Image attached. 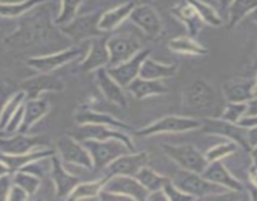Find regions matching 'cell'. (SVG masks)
<instances>
[{
    "instance_id": "ab89813d",
    "label": "cell",
    "mask_w": 257,
    "mask_h": 201,
    "mask_svg": "<svg viewBox=\"0 0 257 201\" xmlns=\"http://www.w3.org/2000/svg\"><path fill=\"white\" fill-rule=\"evenodd\" d=\"M240 146L237 145L233 141H228V142L220 143V145H216L213 147H211L210 150H207V152L205 153L206 158L208 160V162H213V161H221L222 158L227 157V156L232 155L233 152L237 151V148Z\"/></svg>"
},
{
    "instance_id": "ee69618b",
    "label": "cell",
    "mask_w": 257,
    "mask_h": 201,
    "mask_svg": "<svg viewBox=\"0 0 257 201\" xmlns=\"http://www.w3.org/2000/svg\"><path fill=\"white\" fill-rule=\"evenodd\" d=\"M13 183H14L13 182V172L0 177V201L8 200Z\"/></svg>"
},
{
    "instance_id": "8d00e7d4",
    "label": "cell",
    "mask_w": 257,
    "mask_h": 201,
    "mask_svg": "<svg viewBox=\"0 0 257 201\" xmlns=\"http://www.w3.org/2000/svg\"><path fill=\"white\" fill-rule=\"evenodd\" d=\"M13 182L15 185L20 186L22 188H24L29 196L32 197L35 192L38 191V188L40 187V182H42V177L34 175L32 172H28V171L19 170L13 172Z\"/></svg>"
},
{
    "instance_id": "e575fe53",
    "label": "cell",
    "mask_w": 257,
    "mask_h": 201,
    "mask_svg": "<svg viewBox=\"0 0 257 201\" xmlns=\"http://www.w3.org/2000/svg\"><path fill=\"white\" fill-rule=\"evenodd\" d=\"M107 180L108 176L100 178V180L92 181V182H79L68 198L69 200H83V198L99 197V193L104 188Z\"/></svg>"
},
{
    "instance_id": "7c38bea8",
    "label": "cell",
    "mask_w": 257,
    "mask_h": 201,
    "mask_svg": "<svg viewBox=\"0 0 257 201\" xmlns=\"http://www.w3.org/2000/svg\"><path fill=\"white\" fill-rule=\"evenodd\" d=\"M216 93L212 85L203 79H196L185 90V107L193 111H202L215 105Z\"/></svg>"
},
{
    "instance_id": "8992f818",
    "label": "cell",
    "mask_w": 257,
    "mask_h": 201,
    "mask_svg": "<svg viewBox=\"0 0 257 201\" xmlns=\"http://www.w3.org/2000/svg\"><path fill=\"white\" fill-rule=\"evenodd\" d=\"M82 142L92 156L95 170L107 168L115 158L130 151L127 146L119 140H83Z\"/></svg>"
},
{
    "instance_id": "f1b7e54d",
    "label": "cell",
    "mask_w": 257,
    "mask_h": 201,
    "mask_svg": "<svg viewBox=\"0 0 257 201\" xmlns=\"http://www.w3.org/2000/svg\"><path fill=\"white\" fill-rule=\"evenodd\" d=\"M125 89L137 99L153 97V95H163L168 93V88L162 83V80L145 79V78H136Z\"/></svg>"
},
{
    "instance_id": "6f0895ef",
    "label": "cell",
    "mask_w": 257,
    "mask_h": 201,
    "mask_svg": "<svg viewBox=\"0 0 257 201\" xmlns=\"http://www.w3.org/2000/svg\"><path fill=\"white\" fill-rule=\"evenodd\" d=\"M0 2H2V3H5V2H4V0H0Z\"/></svg>"
},
{
    "instance_id": "f6af8a7d",
    "label": "cell",
    "mask_w": 257,
    "mask_h": 201,
    "mask_svg": "<svg viewBox=\"0 0 257 201\" xmlns=\"http://www.w3.org/2000/svg\"><path fill=\"white\" fill-rule=\"evenodd\" d=\"M29 197H30L29 193H28L24 188H22L20 186L15 185V183H13L12 190H10L8 200L9 201H24V200H28Z\"/></svg>"
},
{
    "instance_id": "f907efd6",
    "label": "cell",
    "mask_w": 257,
    "mask_h": 201,
    "mask_svg": "<svg viewBox=\"0 0 257 201\" xmlns=\"http://www.w3.org/2000/svg\"><path fill=\"white\" fill-rule=\"evenodd\" d=\"M10 172H12V171H10V168L8 167V166L5 165L2 160H0V177L4 175H7V173H10Z\"/></svg>"
},
{
    "instance_id": "680465c9",
    "label": "cell",
    "mask_w": 257,
    "mask_h": 201,
    "mask_svg": "<svg viewBox=\"0 0 257 201\" xmlns=\"http://www.w3.org/2000/svg\"><path fill=\"white\" fill-rule=\"evenodd\" d=\"M0 18H2V17H0Z\"/></svg>"
},
{
    "instance_id": "816d5d0a",
    "label": "cell",
    "mask_w": 257,
    "mask_h": 201,
    "mask_svg": "<svg viewBox=\"0 0 257 201\" xmlns=\"http://www.w3.org/2000/svg\"><path fill=\"white\" fill-rule=\"evenodd\" d=\"M218 2V5H220V8L222 10H228V8H230L231 3H232V0H217Z\"/></svg>"
},
{
    "instance_id": "ffe728a7",
    "label": "cell",
    "mask_w": 257,
    "mask_h": 201,
    "mask_svg": "<svg viewBox=\"0 0 257 201\" xmlns=\"http://www.w3.org/2000/svg\"><path fill=\"white\" fill-rule=\"evenodd\" d=\"M50 177L55 187V195L60 198H68L73 192L78 183L80 182L79 177L72 175L64 168L62 158L52 156V166H50Z\"/></svg>"
},
{
    "instance_id": "d6a6232c",
    "label": "cell",
    "mask_w": 257,
    "mask_h": 201,
    "mask_svg": "<svg viewBox=\"0 0 257 201\" xmlns=\"http://www.w3.org/2000/svg\"><path fill=\"white\" fill-rule=\"evenodd\" d=\"M45 3V0H22L17 3L0 2V17L3 18H19L27 14L38 5Z\"/></svg>"
},
{
    "instance_id": "d4e9b609",
    "label": "cell",
    "mask_w": 257,
    "mask_h": 201,
    "mask_svg": "<svg viewBox=\"0 0 257 201\" xmlns=\"http://www.w3.org/2000/svg\"><path fill=\"white\" fill-rule=\"evenodd\" d=\"M53 155H55V151L53 148L49 147H39L35 148V150L30 151V152L23 153V155H3L0 153V160L10 168L12 172H15V171H19L22 168H24L25 166H28L29 163L34 162V161L42 160V158L52 157Z\"/></svg>"
},
{
    "instance_id": "11a10c76",
    "label": "cell",
    "mask_w": 257,
    "mask_h": 201,
    "mask_svg": "<svg viewBox=\"0 0 257 201\" xmlns=\"http://www.w3.org/2000/svg\"><path fill=\"white\" fill-rule=\"evenodd\" d=\"M141 3H142V4H151V3H152V0H140Z\"/></svg>"
},
{
    "instance_id": "83f0119b",
    "label": "cell",
    "mask_w": 257,
    "mask_h": 201,
    "mask_svg": "<svg viewBox=\"0 0 257 201\" xmlns=\"http://www.w3.org/2000/svg\"><path fill=\"white\" fill-rule=\"evenodd\" d=\"M135 3H124V4L118 5V7L113 8V9L107 10V12H104L99 17L98 28H99L103 33L114 30L115 28L119 27L127 18H130L131 13L135 9Z\"/></svg>"
},
{
    "instance_id": "74e56055",
    "label": "cell",
    "mask_w": 257,
    "mask_h": 201,
    "mask_svg": "<svg viewBox=\"0 0 257 201\" xmlns=\"http://www.w3.org/2000/svg\"><path fill=\"white\" fill-rule=\"evenodd\" d=\"M25 100H27V94H25V92L23 89L17 90L15 94L8 100V103L4 106L2 113H0V128H2V130L5 131V127H7V125L9 123L10 118H12L13 116H14V113L22 107L23 103H24Z\"/></svg>"
},
{
    "instance_id": "4fadbf2b",
    "label": "cell",
    "mask_w": 257,
    "mask_h": 201,
    "mask_svg": "<svg viewBox=\"0 0 257 201\" xmlns=\"http://www.w3.org/2000/svg\"><path fill=\"white\" fill-rule=\"evenodd\" d=\"M98 22H99L98 15H82V17L74 18L70 23L60 27V32L74 42H82V40L89 39V38L93 39V38L100 37V34L103 33L98 28Z\"/></svg>"
},
{
    "instance_id": "603a6c76",
    "label": "cell",
    "mask_w": 257,
    "mask_h": 201,
    "mask_svg": "<svg viewBox=\"0 0 257 201\" xmlns=\"http://www.w3.org/2000/svg\"><path fill=\"white\" fill-rule=\"evenodd\" d=\"M202 175L212 182L218 183V185L223 186V187L228 188L233 192H242L245 190L243 183L228 171V168L223 165L222 161L208 162L207 167L205 168Z\"/></svg>"
},
{
    "instance_id": "9c48e42d",
    "label": "cell",
    "mask_w": 257,
    "mask_h": 201,
    "mask_svg": "<svg viewBox=\"0 0 257 201\" xmlns=\"http://www.w3.org/2000/svg\"><path fill=\"white\" fill-rule=\"evenodd\" d=\"M75 138L79 141L83 140H119L124 143L131 152H135L136 146L133 143L132 137H130L128 132L119 130V128L108 127L103 125H80L78 132L75 133Z\"/></svg>"
},
{
    "instance_id": "c3c4849f",
    "label": "cell",
    "mask_w": 257,
    "mask_h": 201,
    "mask_svg": "<svg viewBox=\"0 0 257 201\" xmlns=\"http://www.w3.org/2000/svg\"><path fill=\"white\" fill-rule=\"evenodd\" d=\"M248 176H250L251 185H252L253 187L257 188V168H255V167L251 168V171H250V173H248Z\"/></svg>"
},
{
    "instance_id": "484cf974",
    "label": "cell",
    "mask_w": 257,
    "mask_h": 201,
    "mask_svg": "<svg viewBox=\"0 0 257 201\" xmlns=\"http://www.w3.org/2000/svg\"><path fill=\"white\" fill-rule=\"evenodd\" d=\"M50 111V105L45 99L35 98V99H27L24 102V116L23 122L18 132L28 133L30 128L39 122L44 116H47Z\"/></svg>"
},
{
    "instance_id": "681fc988",
    "label": "cell",
    "mask_w": 257,
    "mask_h": 201,
    "mask_svg": "<svg viewBox=\"0 0 257 201\" xmlns=\"http://www.w3.org/2000/svg\"><path fill=\"white\" fill-rule=\"evenodd\" d=\"M250 156H251V160H252L253 167L257 168V145L252 146V147H251Z\"/></svg>"
},
{
    "instance_id": "9a60e30c",
    "label": "cell",
    "mask_w": 257,
    "mask_h": 201,
    "mask_svg": "<svg viewBox=\"0 0 257 201\" xmlns=\"http://www.w3.org/2000/svg\"><path fill=\"white\" fill-rule=\"evenodd\" d=\"M150 55V49H142L135 57L125 60V62L120 63L118 65H113V67H107V70L115 82L119 83L123 88H127L136 78L140 77V70L141 67H142V63Z\"/></svg>"
},
{
    "instance_id": "cb8c5ba5",
    "label": "cell",
    "mask_w": 257,
    "mask_h": 201,
    "mask_svg": "<svg viewBox=\"0 0 257 201\" xmlns=\"http://www.w3.org/2000/svg\"><path fill=\"white\" fill-rule=\"evenodd\" d=\"M255 78L230 79L222 85V93L227 102H248L255 97Z\"/></svg>"
},
{
    "instance_id": "db71d44e",
    "label": "cell",
    "mask_w": 257,
    "mask_h": 201,
    "mask_svg": "<svg viewBox=\"0 0 257 201\" xmlns=\"http://www.w3.org/2000/svg\"><path fill=\"white\" fill-rule=\"evenodd\" d=\"M253 93H255V97H257V74L255 77V89H253Z\"/></svg>"
},
{
    "instance_id": "44dd1931",
    "label": "cell",
    "mask_w": 257,
    "mask_h": 201,
    "mask_svg": "<svg viewBox=\"0 0 257 201\" xmlns=\"http://www.w3.org/2000/svg\"><path fill=\"white\" fill-rule=\"evenodd\" d=\"M74 120L77 121L78 125H103L108 126V127L119 128V130L124 131V132H131L133 128L130 125L124 123L123 121L118 120V118L113 117L112 115L108 113L100 112V111L92 110L89 107L82 106L77 110L74 115Z\"/></svg>"
},
{
    "instance_id": "ac0fdd59",
    "label": "cell",
    "mask_w": 257,
    "mask_h": 201,
    "mask_svg": "<svg viewBox=\"0 0 257 201\" xmlns=\"http://www.w3.org/2000/svg\"><path fill=\"white\" fill-rule=\"evenodd\" d=\"M150 161V155L145 151L142 152H130L120 155L115 158L112 163L107 167V176L114 175H125L135 176L142 170L145 166H147Z\"/></svg>"
},
{
    "instance_id": "3957f363",
    "label": "cell",
    "mask_w": 257,
    "mask_h": 201,
    "mask_svg": "<svg viewBox=\"0 0 257 201\" xmlns=\"http://www.w3.org/2000/svg\"><path fill=\"white\" fill-rule=\"evenodd\" d=\"M202 120L186 117V116H166L155 121L151 125L138 130L137 135L141 137L162 135V133H185L191 131L201 130Z\"/></svg>"
},
{
    "instance_id": "8fae6325",
    "label": "cell",
    "mask_w": 257,
    "mask_h": 201,
    "mask_svg": "<svg viewBox=\"0 0 257 201\" xmlns=\"http://www.w3.org/2000/svg\"><path fill=\"white\" fill-rule=\"evenodd\" d=\"M45 146L40 136H29L28 133H8L0 137V153L3 155H23Z\"/></svg>"
},
{
    "instance_id": "e0dca14e",
    "label": "cell",
    "mask_w": 257,
    "mask_h": 201,
    "mask_svg": "<svg viewBox=\"0 0 257 201\" xmlns=\"http://www.w3.org/2000/svg\"><path fill=\"white\" fill-rule=\"evenodd\" d=\"M130 20L151 38L158 37L162 33V19L150 4L136 5L131 13Z\"/></svg>"
},
{
    "instance_id": "b9f144b4",
    "label": "cell",
    "mask_w": 257,
    "mask_h": 201,
    "mask_svg": "<svg viewBox=\"0 0 257 201\" xmlns=\"http://www.w3.org/2000/svg\"><path fill=\"white\" fill-rule=\"evenodd\" d=\"M166 196L170 201H186V200H195V197L191 195H188L187 192H185L183 190H181L172 180L168 181L167 183L163 187Z\"/></svg>"
},
{
    "instance_id": "1f68e13d",
    "label": "cell",
    "mask_w": 257,
    "mask_h": 201,
    "mask_svg": "<svg viewBox=\"0 0 257 201\" xmlns=\"http://www.w3.org/2000/svg\"><path fill=\"white\" fill-rule=\"evenodd\" d=\"M255 9H257V0H232L227 10V27L235 28Z\"/></svg>"
},
{
    "instance_id": "2e32d148",
    "label": "cell",
    "mask_w": 257,
    "mask_h": 201,
    "mask_svg": "<svg viewBox=\"0 0 257 201\" xmlns=\"http://www.w3.org/2000/svg\"><path fill=\"white\" fill-rule=\"evenodd\" d=\"M22 89L27 94V99L39 98L44 92H60L64 89L62 78L49 73H40L32 78H28L22 83Z\"/></svg>"
},
{
    "instance_id": "7a4b0ae2",
    "label": "cell",
    "mask_w": 257,
    "mask_h": 201,
    "mask_svg": "<svg viewBox=\"0 0 257 201\" xmlns=\"http://www.w3.org/2000/svg\"><path fill=\"white\" fill-rule=\"evenodd\" d=\"M173 182L187 192L188 195L193 196L195 198H206V197H221L228 192L233 191L212 182L208 178H206L202 173L193 172L181 168L172 178Z\"/></svg>"
},
{
    "instance_id": "4316f807",
    "label": "cell",
    "mask_w": 257,
    "mask_h": 201,
    "mask_svg": "<svg viewBox=\"0 0 257 201\" xmlns=\"http://www.w3.org/2000/svg\"><path fill=\"white\" fill-rule=\"evenodd\" d=\"M171 13H172L180 22H182L183 24L186 25V28H187L188 32H190L191 37L195 38L200 34L205 23L202 22V19H201L200 15H198V13L196 12L193 5L191 4L188 0H185V2L175 5V7L172 8V10H171Z\"/></svg>"
},
{
    "instance_id": "ba28073f",
    "label": "cell",
    "mask_w": 257,
    "mask_h": 201,
    "mask_svg": "<svg viewBox=\"0 0 257 201\" xmlns=\"http://www.w3.org/2000/svg\"><path fill=\"white\" fill-rule=\"evenodd\" d=\"M104 191L117 195L120 200H147L148 191L135 176H108Z\"/></svg>"
},
{
    "instance_id": "7bdbcfd3",
    "label": "cell",
    "mask_w": 257,
    "mask_h": 201,
    "mask_svg": "<svg viewBox=\"0 0 257 201\" xmlns=\"http://www.w3.org/2000/svg\"><path fill=\"white\" fill-rule=\"evenodd\" d=\"M15 92H17V90H15V88L13 87V85H10L9 83L0 80V113H2L4 106L8 103V100L15 94Z\"/></svg>"
},
{
    "instance_id": "6da1fadb",
    "label": "cell",
    "mask_w": 257,
    "mask_h": 201,
    "mask_svg": "<svg viewBox=\"0 0 257 201\" xmlns=\"http://www.w3.org/2000/svg\"><path fill=\"white\" fill-rule=\"evenodd\" d=\"M45 18L35 15L20 23L17 30L4 38L5 47L14 50H28L38 47L40 43L45 42L50 29L45 23Z\"/></svg>"
},
{
    "instance_id": "9f6ffc18",
    "label": "cell",
    "mask_w": 257,
    "mask_h": 201,
    "mask_svg": "<svg viewBox=\"0 0 257 201\" xmlns=\"http://www.w3.org/2000/svg\"><path fill=\"white\" fill-rule=\"evenodd\" d=\"M4 135H8L7 131H4V130H2V128H0V137H2V136H4Z\"/></svg>"
},
{
    "instance_id": "f35d334b",
    "label": "cell",
    "mask_w": 257,
    "mask_h": 201,
    "mask_svg": "<svg viewBox=\"0 0 257 201\" xmlns=\"http://www.w3.org/2000/svg\"><path fill=\"white\" fill-rule=\"evenodd\" d=\"M62 2V9L59 15L55 18L54 24L63 27L72 22L74 18H77L78 10L82 5V0H60Z\"/></svg>"
},
{
    "instance_id": "bcb514c9",
    "label": "cell",
    "mask_w": 257,
    "mask_h": 201,
    "mask_svg": "<svg viewBox=\"0 0 257 201\" xmlns=\"http://www.w3.org/2000/svg\"><path fill=\"white\" fill-rule=\"evenodd\" d=\"M246 116H251V117L257 116V97H253L252 99H250L247 102V112H246Z\"/></svg>"
},
{
    "instance_id": "7dc6e473",
    "label": "cell",
    "mask_w": 257,
    "mask_h": 201,
    "mask_svg": "<svg viewBox=\"0 0 257 201\" xmlns=\"http://www.w3.org/2000/svg\"><path fill=\"white\" fill-rule=\"evenodd\" d=\"M248 142H250L251 147L257 145V126L248 128Z\"/></svg>"
},
{
    "instance_id": "d590c367",
    "label": "cell",
    "mask_w": 257,
    "mask_h": 201,
    "mask_svg": "<svg viewBox=\"0 0 257 201\" xmlns=\"http://www.w3.org/2000/svg\"><path fill=\"white\" fill-rule=\"evenodd\" d=\"M191 4L193 5V8L196 9V12L198 13L200 18L202 19V22L205 24L211 25V27H221L223 24V19L220 14L217 13V10L213 9L210 4L202 2V0H188Z\"/></svg>"
},
{
    "instance_id": "7402d4cb",
    "label": "cell",
    "mask_w": 257,
    "mask_h": 201,
    "mask_svg": "<svg viewBox=\"0 0 257 201\" xmlns=\"http://www.w3.org/2000/svg\"><path fill=\"white\" fill-rule=\"evenodd\" d=\"M108 38H93L89 50L80 63L83 72H95L99 68L109 65V50L107 45Z\"/></svg>"
},
{
    "instance_id": "5bb4252c",
    "label": "cell",
    "mask_w": 257,
    "mask_h": 201,
    "mask_svg": "<svg viewBox=\"0 0 257 201\" xmlns=\"http://www.w3.org/2000/svg\"><path fill=\"white\" fill-rule=\"evenodd\" d=\"M80 55L79 47H72L68 49L62 50V52L53 53L48 55H38V57H32L27 60L28 67L38 70L39 73H49L63 65L68 64L69 62L74 60Z\"/></svg>"
},
{
    "instance_id": "f5cc1de1",
    "label": "cell",
    "mask_w": 257,
    "mask_h": 201,
    "mask_svg": "<svg viewBox=\"0 0 257 201\" xmlns=\"http://www.w3.org/2000/svg\"><path fill=\"white\" fill-rule=\"evenodd\" d=\"M248 18H250V19L252 20L253 23H256V24H257V9L253 10V12L251 13L250 15H248Z\"/></svg>"
},
{
    "instance_id": "5b68a950",
    "label": "cell",
    "mask_w": 257,
    "mask_h": 201,
    "mask_svg": "<svg viewBox=\"0 0 257 201\" xmlns=\"http://www.w3.org/2000/svg\"><path fill=\"white\" fill-rule=\"evenodd\" d=\"M203 133L213 136H222L227 140L233 141L240 147L250 152L251 145L248 142V128L243 127L240 123H232L222 118H205L202 120Z\"/></svg>"
},
{
    "instance_id": "4dcf8cb0",
    "label": "cell",
    "mask_w": 257,
    "mask_h": 201,
    "mask_svg": "<svg viewBox=\"0 0 257 201\" xmlns=\"http://www.w3.org/2000/svg\"><path fill=\"white\" fill-rule=\"evenodd\" d=\"M168 48L172 52L180 53L185 55H195V57H202L208 54L207 48L196 42L193 37H177L173 38L168 42Z\"/></svg>"
},
{
    "instance_id": "30bf717a",
    "label": "cell",
    "mask_w": 257,
    "mask_h": 201,
    "mask_svg": "<svg viewBox=\"0 0 257 201\" xmlns=\"http://www.w3.org/2000/svg\"><path fill=\"white\" fill-rule=\"evenodd\" d=\"M108 50H109V65H118L125 60L135 57L140 50H142V44L140 40L130 35L119 34L113 35L107 39Z\"/></svg>"
},
{
    "instance_id": "60d3db41",
    "label": "cell",
    "mask_w": 257,
    "mask_h": 201,
    "mask_svg": "<svg viewBox=\"0 0 257 201\" xmlns=\"http://www.w3.org/2000/svg\"><path fill=\"white\" fill-rule=\"evenodd\" d=\"M247 112V102H228L221 118L232 123H238Z\"/></svg>"
},
{
    "instance_id": "d6986e66",
    "label": "cell",
    "mask_w": 257,
    "mask_h": 201,
    "mask_svg": "<svg viewBox=\"0 0 257 201\" xmlns=\"http://www.w3.org/2000/svg\"><path fill=\"white\" fill-rule=\"evenodd\" d=\"M94 79L95 83H97V87L99 88V90L108 102L113 103L118 107H128V99L127 95H125L124 88L110 77L107 68H99L98 70H95Z\"/></svg>"
},
{
    "instance_id": "836d02e7",
    "label": "cell",
    "mask_w": 257,
    "mask_h": 201,
    "mask_svg": "<svg viewBox=\"0 0 257 201\" xmlns=\"http://www.w3.org/2000/svg\"><path fill=\"white\" fill-rule=\"evenodd\" d=\"M136 178L142 183V186L148 191V192L162 190V188L165 187L166 183L171 180L170 177L160 175V173L156 172L153 168L148 167V166H145V167L136 175Z\"/></svg>"
},
{
    "instance_id": "52a82bcc",
    "label": "cell",
    "mask_w": 257,
    "mask_h": 201,
    "mask_svg": "<svg viewBox=\"0 0 257 201\" xmlns=\"http://www.w3.org/2000/svg\"><path fill=\"white\" fill-rule=\"evenodd\" d=\"M57 148L59 157L64 162L79 166V167L87 168V170L94 168V163H93L89 151L78 138L72 137V136H63L58 140Z\"/></svg>"
},
{
    "instance_id": "f546056e",
    "label": "cell",
    "mask_w": 257,
    "mask_h": 201,
    "mask_svg": "<svg viewBox=\"0 0 257 201\" xmlns=\"http://www.w3.org/2000/svg\"><path fill=\"white\" fill-rule=\"evenodd\" d=\"M177 73V67L175 64H165V63H160L156 59L151 58H146L145 62L142 63V67L140 70V77L145 78V79H152V80H162L167 79V78H172Z\"/></svg>"
},
{
    "instance_id": "277c9868",
    "label": "cell",
    "mask_w": 257,
    "mask_h": 201,
    "mask_svg": "<svg viewBox=\"0 0 257 201\" xmlns=\"http://www.w3.org/2000/svg\"><path fill=\"white\" fill-rule=\"evenodd\" d=\"M162 150L168 158L173 161L181 168L193 172L202 173L207 167L208 160L205 153L201 152L193 145H162Z\"/></svg>"
}]
</instances>
